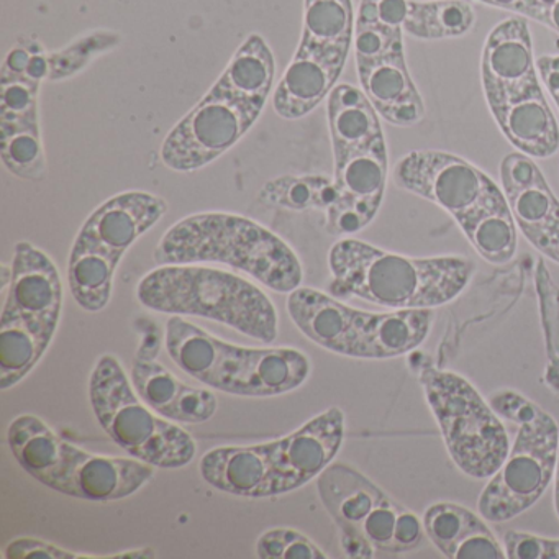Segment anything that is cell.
I'll return each mask as SVG.
<instances>
[{
  "instance_id": "obj_4",
  "label": "cell",
  "mask_w": 559,
  "mask_h": 559,
  "mask_svg": "<svg viewBox=\"0 0 559 559\" xmlns=\"http://www.w3.org/2000/svg\"><path fill=\"white\" fill-rule=\"evenodd\" d=\"M333 146L335 201L326 209L333 237H352L371 225L388 188L389 155L381 116L361 87L338 84L326 99Z\"/></svg>"
},
{
  "instance_id": "obj_35",
  "label": "cell",
  "mask_w": 559,
  "mask_h": 559,
  "mask_svg": "<svg viewBox=\"0 0 559 559\" xmlns=\"http://www.w3.org/2000/svg\"><path fill=\"white\" fill-rule=\"evenodd\" d=\"M12 283V264L11 266H8V264H4L2 266V290H4V294H8L9 286H11Z\"/></svg>"
},
{
  "instance_id": "obj_21",
  "label": "cell",
  "mask_w": 559,
  "mask_h": 559,
  "mask_svg": "<svg viewBox=\"0 0 559 559\" xmlns=\"http://www.w3.org/2000/svg\"><path fill=\"white\" fill-rule=\"evenodd\" d=\"M499 173L520 234L543 257L559 264V201L542 169L519 152L503 156Z\"/></svg>"
},
{
  "instance_id": "obj_19",
  "label": "cell",
  "mask_w": 559,
  "mask_h": 559,
  "mask_svg": "<svg viewBox=\"0 0 559 559\" xmlns=\"http://www.w3.org/2000/svg\"><path fill=\"white\" fill-rule=\"evenodd\" d=\"M48 73V51L34 38H21L0 70V158L11 175L24 181L47 178L40 90Z\"/></svg>"
},
{
  "instance_id": "obj_11",
  "label": "cell",
  "mask_w": 559,
  "mask_h": 559,
  "mask_svg": "<svg viewBox=\"0 0 559 559\" xmlns=\"http://www.w3.org/2000/svg\"><path fill=\"white\" fill-rule=\"evenodd\" d=\"M63 310L57 264L31 241H19L12 283L0 317V389L24 381L50 348Z\"/></svg>"
},
{
  "instance_id": "obj_7",
  "label": "cell",
  "mask_w": 559,
  "mask_h": 559,
  "mask_svg": "<svg viewBox=\"0 0 559 559\" xmlns=\"http://www.w3.org/2000/svg\"><path fill=\"white\" fill-rule=\"evenodd\" d=\"M166 349L195 381L240 397H273L296 391L310 376V361L296 348H243L173 316Z\"/></svg>"
},
{
  "instance_id": "obj_5",
  "label": "cell",
  "mask_w": 559,
  "mask_h": 559,
  "mask_svg": "<svg viewBox=\"0 0 559 559\" xmlns=\"http://www.w3.org/2000/svg\"><path fill=\"white\" fill-rule=\"evenodd\" d=\"M480 81L490 114L520 153L548 159L558 153V120L543 91L526 19L510 17L487 35Z\"/></svg>"
},
{
  "instance_id": "obj_2",
  "label": "cell",
  "mask_w": 559,
  "mask_h": 559,
  "mask_svg": "<svg viewBox=\"0 0 559 559\" xmlns=\"http://www.w3.org/2000/svg\"><path fill=\"white\" fill-rule=\"evenodd\" d=\"M395 186L447 212L471 247L490 264L513 260L519 228L502 186L461 156L417 150L399 159Z\"/></svg>"
},
{
  "instance_id": "obj_23",
  "label": "cell",
  "mask_w": 559,
  "mask_h": 559,
  "mask_svg": "<svg viewBox=\"0 0 559 559\" xmlns=\"http://www.w3.org/2000/svg\"><path fill=\"white\" fill-rule=\"evenodd\" d=\"M202 479L222 492L266 499L267 466L263 447H221L207 451L199 464Z\"/></svg>"
},
{
  "instance_id": "obj_33",
  "label": "cell",
  "mask_w": 559,
  "mask_h": 559,
  "mask_svg": "<svg viewBox=\"0 0 559 559\" xmlns=\"http://www.w3.org/2000/svg\"><path fill=\"white\" fill-rule=\"evenodd\" d=\"M479 4L489 5V8L500 9V11L519 14L522 0H476Z\"/></svg>"
},
{
  "instance_id": "obj_26",
  "label": "cell",
  "mask_w": 559,
  "mask_h": 559,
  "mask_svg": "<svg viewBox=\"0 0 559 559\" xmlns=\"http://www.w3.org/2000/svg\"><path fill=\"white\" fill-rule=\"evenodd\" d=\"M119 45L120 35L109 31H97L78 38L63 50L48 53V64H50L48 81L61 83V81L71 80L86 70L91 61L96 60L99 55L107 53Z\"/></svg>"
},
{
  "instance_id": "obj_13",
  "label": "cell",
  "mask_w": 559,
  "mask_h": 559,
  "mask_svg": "<svg viewBox=\"0 0 559 559\" xmlns=\"http://www.w3.org/2000/svg\"><path fill=\"white\" fill-rule=\"evenodd\" d=\"M168 212V202L127 191L100 204L84 222L71 248L68 284L81 309L100 312L112 299L117 267L127 251Z\"/></svg>"
},
{
  "instance_id": "obj_34",
  "label": "cell",
  "mask_w": 559,
  "mask_h": 559,
  "mask_svg": "<svg viewBox=\"0 0 559 559\" xmlns=\"http://www.w3.org/2000/svg\"><path fill=\"white\" fill-rule=\"evenodd\" d=\"M542 25H545L549 31L555 32L559 37V0H556L555 4H552L551 8H549V11L546 12Z\"/></svg>"
},
{
  "instance_id": "obj_15",
  "label": "cell",
  "mask_w": 559,
  "mask_h": 559,
  "mask_svg": "<svg viewBox=\"0 0 559 559\" xmlns=\"http://www.w3.org/2000/svg\"><path fill=\"white\" fill-rule=\"evenodd\" d=\"M407 2L361 0L356 12L353 41L362 93L381 119L401 129L418 126L427 114L405 61Z\"/></svg>"
},
{
  "instance_id": "obj_36",
  "label": "cell",
  "mask_w": 559,
  "mask_h": 559,
  "mask_svg": "<svg viewBox=\"0 0 559 559\" xmlns=\"http://www.w3.org/2000/svg\"><path fill=\"white\" fill-rule=\"evenodd\" d=\"M555 510L556 515H558L559 519V450H558V463H556V471H555Z\"/></svg>"
},
{
  "instance_id": "obj_18",
  "label": "cell",
  "mask_w": 559,
  "mask_h": 559,
  "mask_svg": "<svg viewBox=\"0 0 559 559\" xmlns=\"http://www.w3.org/2000/svg\"><path fill=\"white\" fill-rule=\"evenodd\" d=\"M418 379L457 469L473 479L492 477L510 451L509 435L500 415L456 372L424 366Z\"/></svg>"
},
{
  "instance_id": "obj_20",
  "label": "cell",
  "mask_w": 559,
  "mask_h": 559,
  "mask_svg": "<svg viewBox=\"0 0 559 559\" xmlns=\"http://www.w3.org/2000/svg\"><path fill=\"white\" fill-rule=\"evenodd\" d=\"M345 440V414L330 407L280 440L261 443L267 466L266 497L283 496L319 477Z\"/></svg>"
},
{
  "instance_id": "obj_14",
  "label": "cell",
  "mask_w": 559,
  "mask_h": 559,
  "mask_svg": "<svg viewBox=\"0 0 559 559\" xmlns=\"http://www.w3.org/2000/svg\"><path fill=\"white\" fill-rule=\"evenodd\" d=\"M320 500L342 532L343 549L353 558L376 551L404 555L424 543V520L392 499L378 484L346 464H330L317 477Z\"/></svg>"
},
{
  "instance_id": "obj_8",
  "label": "cell",
  "mask_w": 559,
  "mask_h": 559,
  "mask_svg": "<svg viewBox=\"0 0 559 559\" xmlns=\"http://www.w3.org/2000/svg\"><path fill=\"white\" fill-rule=\"evenodd\" d=\"M140 304L153 312L202 317L250 338H277V310L263 289L238 276L201 264H166L136 286Z\"/></svg>"
},
{
  "instance_id": "obj_10",
  "label": "cell",
  "mask_w": 559,
  "mask_h": 559,
  "mask_svg": "<svg viewBox=\"0 0 559 559\" xmlns=\"http://www.w3.org/2000/svg\"><path fill=\"white\" fill-rule=\"evenodd\" d=\"M287 312L316 345L358 359H394L427 342L433 309L366 312L312 287H297L287 297Z\"/></svg>"
},
{
  "instance_id": "obj_6",
  "label": "cell",
  "mask_w": 559,
  "mask_h": 559,
  "mask_svg": "<svg viewBox=\"0 0 559 559\" xmlns=\"http://www.w3.org/2000/svg\"><path fill=\"white\" fill-rule=\"evenodd\" d=\"M166 264H227L267 289L290 294L304 280L296 251L270 228L230 212L189 215L173 225L153 253Z\"/></svg>"
},
{
  "instance_id": "obj_32",
  "label": "cell",
  "mask_w": 559,
  "mask_h": 559,
  "mask_svg": "<svg viewBox=\"0 0 559 559\" xmlns=\"http://www.w3.org/2000/svg\"><path fill=\"white\" fill-rule=\"evenodd\" d=\"M543 86L551 96L552 103L558 107L559 112V55H545L536 60Z\"/></svg>"
},
{
  "instance_id": "obj_1",
  "label": "cell",
  "mask_w": 559,
  "mask_h": 559,
  "mask_svg": "<svg viewBox=\"0 0 559 559\" xmlns=\"http://www.w3.org/2000/svg\"><path fill=\"white\" fill-rule=\"evenodd\" d=\"M276 60L261 35L238 47L205 96L169 130L159 158L175 173H194L217 162L245 139L273 97Z\"/></svg>"
},
{
  "instance_id": "obj_22",
  "label": "cell",
  "mask_w": 559,
  "mask_h": 559,
  "mask_svg": "<svg viewBox=\"0 0 559 559\" xmlns=\"http://www.w3.org/2000/svg\"><path fill=\"white\" fill-rule=\"evenodd\" d=\"M424 528L435 548L450 559H503L506 546L480 513L451 502H438L424 512Z\"/></svg>"
},
{
  "instance_id": "obj_16",
  "label": "cell",
  "mask_w": 559,
  "mask_h": 559,
  "mask_svg": "<svg viewBox=\"0 0 559 559\" xmlns=\"http://www.w3.org/2000/svg\"><path fill=\"white\" fill-rule=\"evenodd\" d=\"M355 24L353 0H304L299 47L271 97L281 119H304L329 99L348 61Z\"/></svg>"
},
{
  "instance_id": "obj_28",
  "label": "cell",
  "mask_w": 559,
  "mask_h": 559,
  "mask_svg": "<svg viewBox=\"0 0 559 559\" xmlns=\"http://www.w3.org/2000/svg\"><path fill=\"white\" fill-rule=\"evenodd\" d=\"M258 558L263 559H326L329 555L306 535L290 528L264 532L257 542Z\"/></svg>"
},
{
  "instance_id": "obj_30",
  "label": "cell",
  "mask_w": 559,
  "mask_h": 559,
  "mask_svg": "<svg viewBox=\"0 0 559 559\" xmlns=\"http://www.w3.org/2000/svg\"><path fill=\"white\" fill-rule=\"evenodd\" d=\"M503 543L509 559H559V538L509 530Z\"/></svg>"
},
{
  "instance_id": "obj_24",
  "label": "cell",
  "mask_w": 559,
  "mask_h": 559,
  "mask_svg": "<svg viewBox=\"0 0 559 559\" xmlns=\"http://www.w3.org/2000/svg\"><path fill=\"white\" fill-rule=\"evenodd\" d=\"M476 12L466 0H408L404 31L424 41L448 40L469 34Z\"/></svg>"
},
{
  "instance_id": "obj_9",
  "label": "cell",
  "mask_w": 559,
  "mask_h": 559,
  "mask_svg": "<svg viewBox=\"0 0 559 559\" xmlns=\"http://www.w3.org/2000/svg\"><path fill=\"white\" fill-rule=\"evenodd\" d=\"M8 443L22 469L38 483L91 502L127 499L155 476V466L135 457L80 450L35 415H21L12 420Z\"/></svg>"
},
{
  "instance_id": "obj_25",
  "label": "cell",
  "mask_w": 559,
  "mask_h": 559,
  "mask_svg": "<svg viewBox=\"0 0 559 559\" xmlns=\"http://www.w3.org/2000/svg\"><path fill=\"white\" fill-rule=\"evenodd\" d=\"M260 202L284 211H326L335 201L333 179L325 176H281L266 182L258 195Z\"/></svg>"
},
{
  "instance_id": "obj_12",
  "label": "cell",
  "mask_w": 559,
  "mask_h": 559,
  "mask_svg": "<svg viewBox=\"0 0 559 559\" xmlns=\"http://www.w3.org/2000/svg\"><path fill=\"white\" fill-rule=\"evenodd\" d=\"M489 404L519 425L509 456L484 487L477 512L490 523L510 522L532 509L555 479L559 427L538 404L515 391L496 392Z\"/></svg>"
},
{
  "instance_id": "obj_17",
  "label": "cell",
  "mask_w": 559,
  "mask_h": 559,
  "mask_svg": "<svg viewBox=\"0 0 559 559\" xmlns=\"http://www.w3.org/2000/svg\"><path fill=\"white\" fill-rule=\"evenodd\" d=\"M90 401L100 427L135 460L163 469H178L194 460L191 435L142 401L116 356L97 359Z\"/></svg>"
},
{
  "instance_id": "obj_29",
  "label": "cell",
  "mask_w": 559,
  "mask_h": 559,
  "mask_svg": "<svg viewBox=\"0 0 559 559\" xmlns=\"http://www.w3.org/2000/svg\"><path fill=\"white\" fill-rule=\"evenodd\" d=\"M217 408L218 401L214 392L186 385L168 420L186 425L205 424L217 414Z\"/></svg>"
},
{
  "instance_id": "obj_31",
  "label": "cell",
  "mask_w": 559,
  "mask_h": 559,
  "mask_svg": "<svg viewBox=\"0 0 559 559\" xmlns=\"http://www.w3.org/2000/svg\"><path fill=\"white\" fill-rule=\"evenodd\" d=\"M5 559H27V558H44V559H94V558H109V556H93L81 555V552H73L70 549L60 548L53 543L44 542L38 538H17L5 546L2 552Z\"/></svg>"
},
{
  "instance_id": "obj_3",
  "label": "cell",
  "mask_w": 559,
  "mask_h": 559,
  "mask_svg": "<svg viewBox=\"0 0 559 559\" xmlns=\"http://www.w3.org/2000/svg\"><path fill=\"white\" fill-rule=\"evenodd\" d=\"M330 293L388 310L437 309L456 300L476 274L464 257L412 258L342 238L329 253Z\"/></svg>"
},
{
  "instance_id": "obj_27",
  "label": "cell",
  "mask_w": 559,
  "mask_h": 559,
  "mask_svg": "<svg viewBox=\"0 0 559 559\" xmlns=\"http://www.w3.org/2000/svg\"><path fill=\"white\" fill-rule=\"evenodd\" d=\"M132 384L142 401L165 418H169L186 388L185 382L179 381L165 366L142 358L133 362Z\"/></svg>"
}]
</instances>
